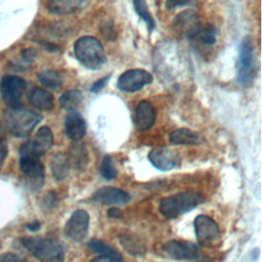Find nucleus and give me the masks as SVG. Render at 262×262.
I'll use <instances>...</instances> for the list:
<instances>
[{"mask_svg":"<svg viewBox=\"0 0 262 262\" xmlns=\"http://www.w3.org/2000/svg\"><path fill=\"white\" fill-rule=\"evenodd\" d=\"M41 120L40 115L21 106L9 108L3 116L5 128L13 136L20 138L29 136Z\"/></svg>","mask_w":262,"mask_h":262,"instance_id":"obj_1","label":"nucleus"},{"mask_svg":"<svg viewBox=\"0 0 262 262\" xmlns=\"http://www.w3.org/2000/svg\"><path fill=\"white\" fill-rule=\"evenodd\" d=\"M204 201V196L196 191L179 192L162 199L159 211L164 217L173 219L191 211L203 204Z\"/></svg>","mask_w":262,"mask_h":262,"instance_id":"obj_2","label":"nucleus"},{"mask_svg":"<svg viewBox=\"0 0 262 262\" xmlns=\"http://www.w3.org/2000/svg\"><path fill=\"white\" fill-rule=\"evenodd\" d=\"M74 53L79 62L90 70H98L106 61L102 44L92 36L78 39L74 45Z\"/></svg>","mask_w":262,"mask_h":262,"instance_id":"obj_3","label":"nucleus"},{"mask_svg":"<svg viewBox=\"0 0 262 262\" xmlns=\"http://www.w3.org/2000/svg\"><path fill=\"white\" fill-rule=\"evenodd\" d=\"M23 246L40 262H63L64 251L62 246L53 238L42 236H25Z\"/></svg>","mask_w":262,"mask_h":262,"instance_id":"obj_4","label":"nucleus"},{"mask_svg":"<svg viewBox=\"0 0 262 262\" xmlns=\"http://www.w3.org/2000/svg\"><path fill=\"white\" fill-rule=\"evenodd\" d=\"M237 68L238 82L244 86L251 85L257 74V63L253 42L250 37H246L241 44Z\"/></svg>","mask_w":262,"mask_h":262,"instance_id":"obj_5","label":"nucleus"},{"mask_svg":"<svg viewBox=\"0 0 262 262\" xmlns=\"http://www.w3.org/2000/svg\"><path fill=\"white\" fill-rule=\"evenodd\" d=\"M194 230L200 246L216 248L221 243V231L218 224L209 216L199 215L194 219Z\"/></svg>","mask_w":262,"mask_h":262,"instance_id":"obj_6","label":"nucleus"},{"mask_svg":"<svg viewBox=\"0 0 262 262\" xmlns=\"http://www.w3.org/2000/svg\"><path fill=\"white\" fill-rule=\"evenodd\" d=\"M53 139V134L50 128L43 126L37 131L32 139L20 145L19 155L40 159L52 147Z\"/></svg>","mask_w":262,"mask_h":262,"instance_id":"obj_7","label":"nucleus"},{"mask_svg":"<svg viewBox=\"0 0 262 262\" xmlns=\"http://www.w3.org/2000/svg\"><path fill=\"white\" fill-rule=\"evenodd\" d=\"M26 81L18 76H5L0 85L4 102L9 108L19 107L26 89Z\"/></svg>","mask_w":262,"mask_h":262,"instance_id":"obj_8","label":"nucleus"},{"mask_svg":"<svg viewBox=\"0 0 262 262\" xmlns=\"http://www.w3.org/2000/svg\"><path fill=\"white\" fill-rule=\"evenodd\" d=\"M152 82V76L142 69H131L120 75L117 86L124 92H136Z\"/></svg>","mask_w":262,"mask_h":262,"instance_id":"obj_9","label":"nucleus"},{"mask_svg":"<svg viewBox=\"0 0 262 262\" xmlns=\"http://www.w3.org/2000/svg\"><path fill=\"white\" fill-rule=\"evenodd\" d=\"M147 159L154 167L161 171H170L180 166L181 163L178 152L166 146L152 148L148 152Z\"/></svg>","mask_w":262,"mask_h":262,"instance_id":"obj_10","label":"nucleus"},{"mask_svg":"<svg viewBox=\"0 0 262 262\" xmlns=\"http://www.w3.org/2000/svg\"><path fill=\"white\" fill-rule=\"evenodd\" d=\"M89 215L85 210L78 209L73 212L64 225L66 235L75 242L83 241L88 232Z\"/></svg>","mask_w":262,"mask_h":262,"instance_id":"obj_11","label":"nucleus"},{"mask_svg":"<svg viewBox=\"0 0 262 262\" xmlns=\"http://www.w3.org/2000/svg\"><path fill=\"white\" fill-rule=\"evenodd\" d=\"M163 250L169 257L176 260H193L199 255L196 245L181 239H171L167 242L164 245Z\"/></svg>","mask_w":262,"mask_h":262,"instance_id":"obj_12","label":"nucleus"},{"mask_svg":"<svg viewBox=\"0 0 262 262\" xmlns=\"http://www.w3.org/2000/svg\"><path fill=\"white\" fill-rule=\"evenodd\" d=\"M175 30L185 36L187 39L194 40L201 28L198 14L193 10H184L180 12L174 20Z\"/></svg>","mask_w":262,"mask_h":262,"instance_id":"obj_13","label":"nucleus"},{"mask_svg":"<svg viewBox=\"0 0 262 262\" xmlns=\"http://www.w3.org/2000/svg\"><path fill=\"white\" fill-rule=\"evenodd\" d=\"M92 200L102 206L126 204L131 200V195L120 188L112 186H103L98 188L92 194Z\"/></svg>","mask_w":262,"mask_h":262,"instance_id":"obj_14","label":"nucleus"},{"mask_svg":"<svg viewBox=\"0 0 262 262\" xmlns=\"http://www.w3.org/2000/svg\"><path fill=\"white\" fill-rule=\"evenodd\" d=\"M156 121V110L148 100L140 101L135 110L134 123L138 130H148Z\"/></svg>","mask_w":262,"mask_h":262,"instance_id":"obj_15","label":"nucleus"},{"mask_svg":"<svg viewBox=\"0 0 262 262\" xmlns=\"http://www.w3.org/2000/svg\"><path fill=\"white\" fill-rule=\"evenodd\" d=\"M86 122L77 112H71L64 119V132L73 141H79L86 134Z\"/></svg>","mask_w":262,"mask_h":262,"instance_id":"obj_16","label":"nucleus"},{"mask_svg":"<svg viewBox=\"0 0 262 262\" xmlns=\"http://www.w3.org/2000/svg\"><path fill=\"white\" fill-rule=\"evenodd\" d=\"M88 0H49L47 7L51 13L57 15H69L83 9Z\"/></svg>","mask_w":262,"mask_h":262,"instance_id":"obj_17","label":"nucleus"},{"mask_svg":"<svg viewBox=\"0 0 262 262\" xmlns=\"http://www.w3.org/2000/svg\"><path fill=\"white\" fill-rule=\"evenodd\" d=\"M19 168L23 174L32 180L42 181L44 178V166L38 158L20 156Z\"/></svg>","mask_w":262,"mask_h":262,"instance_id":"obj_18","label":"nucleus"},{"mask_svg":"<svg viewBox=\"0 0 262 262\" xmlns=\"http://www.w3.org/2000/svg\"><path fill=\"white\" fill-rule=\"evenodd\" d=\"M169 141L176 145H199L203 143L205 139L199 132L187 128H180L170 133Z\"/></svg>","mask_w":262,"mask_h":262,"instance_id":"obj_19","label":"nucleus"},{"mask_svg":"<svg viewBox=\"0 0 262 262\" xmlns=\"http://www.w3.org/2000/svg\"><path fill=\"white\" fill-rule=\"evenodd\" d=\"M119 241L124 250L132 256H143L146 253L144 242L135 233L125 231L119 235Z\"/></svg>","mask_w":262,"mask_h":262,"instance_id":"obj_20","label":"nucleus"},{"mask_svg":"<svg viewBox=\"0 0 262 262\" xmlns=\"http://www.w3.org/2000/svg\"><path fill=\"white\" fill-rule=\"evenodd\" d=\"M29 101L40 111H51L54 107L53 95L42 88H34L29 94Z\"/></svg>","mask_w":262,"mask_h":262,"instance_id":"obj_21","label":"nucleus"},{"mask_svg":"<svg viewBox=\"0 0 262 262\" xmlns=\"http://www.w3.org/2000/svg\"><path fill=\"white\" fill-rule=\"evenodd\" d=\"M71 167L72 165L70 162L69 155L64 152H58L54 155L50 163L52 176L57 181H61L68 177V175L70 174Z\"/></svg>","mask_w":262,"mask_h":262,"instance_id":"obj_22","label":"nucleus"},{"mask_svg":"<svg viewBox=\"0 0 262 262\" xmlns=\"http://www.w3.org/2000/svg\"><path fill=\"white\" fill-rule=\"evenodd\" d=\"M37 78L39 82L49 89H57L62 85L63 78L55 70H44L38 73Z\"/></svg>","mask_w":262,"mask_h":262,"instance_id":"obj_23","label":"nucleus"},{"mask_svg":"<svg viewBox=\"0 0 262 262\" xmlns=\"http://www.w3.org/2000/svg\"><path fill=\"white\" fill-rule=\"evenodd\" d=\"M82 99H83L82 92L77 89H72V90L66 91L59 97V104L66 111L75 112V110H77L81 104Z\"/></svg>","mask_w":262,"mask_h":262,"instance_id":"obj_24","label":"nucleus"},{"mask_svg":"<svg viewBox=\"0 0 262 262\" xmlns=\"http://www.w3.org/2000/svg\"><path fill=\"white\" fill-rule=\"evenodd\" d=\"M87 247L94 253L98 254L99 256H110V257L122 259V256L119 254L118 251H116L108 244H106L101 239L92 238L87 243Z\"/></svg>","mask_w":262,"mask_h":262,"instance_id":"obj_25","label":"nucleus"},{"mask_svg":"<svg viewBox=\"0 0 262 262\" xmlns=\"http://www.w3.org/2000/svg\"><path fill=\"white\" fill-rule=\"evenodd\" d=\"M133 6L138 16L145 21L149 32H151L156 28V23L151 13L148 10L145 0H133Z\"/></svg>","mask_w":262,"mask_h":262,"instance_id":"obj_26","label":"nucleus"},{"mask_svg":"<svg viewBox=\"0 0 262 262\" xmlns=\"http://www.w3.org/2000/svg\"><path fill=\"white\" fill-rule=\"evenodd\" d=\"M217 31L213 25H206L204 27L201 26L195 39H199L205 45H213L216 42Z\"/></svg>","mask_w":262,"mask_h":262,"instance_id":"obj_27","label":"nucleus"},{"mask_svg":"<svg viewBox=\"0 0 262 262\" xmlns=\"http://www.w3.org/2000/svg\"><path fill=\"white\" fill-rule=\"evenodd\" d=\"M100 175L106 179V180H112L115 179L118 175V171L115 167L114 160L111 156H104L101 163H100V168H99Z\"/></svg>","mask_w":262,"mask_h":262,"instance_id":"obj_28","label":"nucleus"},{"mask_svg":"<svg viewBox=\"0 0 262 262\" xmlns=\"http://www.w3.org/2000/svg\"><path fill=\"white\" fill-rule=\"evenodd\" d=\"M71 165H75L77 168L82 169L87 163V152L82 145L73 146L71 156H69Z\"/></svg>","mask_w":262,"mask_h":262,"instance_id":"obj_29","label":"nucleus"},{"mask_svg":"<svg viewBox=\"0 0 262 262\" xmlns=\"http://www.w3.org/2000/svg\"><path fill=\"white\" fill-rule=\"evenodd\" d=\"M8 154V142L5 129L0 126V169L3 166Z\"/></svg>","mask_w":262,"mask_h":262,"instance_id":"obj_30","label":"nucleus"},{"mask_svg":"<svg viewBox=\"0 0 262 262\" xmlns=\"http://www.w3.org/2000/svg\"><path fill=\"white\" fill-rule=\"evenodd\" d=\"M0 262H27L23 257L14 254V253H3L0 254Z\"/></svg>","mask_w":262,"mask_h":262,"instance_id":"obj_31","label":"nucleus"},{"mask_svg":"<svg viewBox=\"0 0 262 262\" xmlns=\"http://www.w3.org/2000/svg\"><path fill=\"white\" fill-rule=\"evenodd\" d=\"M110 78H111V75L105 76V77L97 80L96 82H94V84L90 87V91L96 93V92H99L100 90H102L104 88V86L107 84V81L110 80Z\"/></svg>","mask_w":262,"mask_h":262,"instance_id":"obj_32","label":"nucleus"},{"mask_svg":"<svg viewBox=\"0 0 262 262\" xmlns=\"http://www.w3.org/2000/svg\"><path fill=\"white\" fill-rule=\"evenodd\" d=\"M192 0H166L167 9H174L176 7L184 6L191 3Z\"/></svg>","mask_w":262,"mask_h":262,"instance_id":"obj_33","label":"nucleus"},{"mask_svg":"<svg viewBox=\"0 0 262 262\" xmlns=\"http://www.w3.org/2000/svg\"><path fill=\"white\" fill-rule=\"evenodd\" d=\"M36 55H37V52H36V50L33 49V48H27V49H25V50L21 51V58H23L26 62H29V63L32 62V61L35 59Z\"/></svg>","mask_w":262,"mask_h":262,"instance_id":"obj_34","label":"nucleus"},{"mask_svg":"<svg viewBox=\"0 0 262 262\" xmlns=\"http://www.w3.org/2000/svg\"><path fill=\"white\" fill-rule=\"evenodd\" d=\"M89 262H123V259L110 257V256H97L93 259H91Z\"/></svg>","mask_w":262,"mask_h":262,"instance_id":"obj_35","label":"nucleus"},{"mask_svg":"<svg viewBox=\"0 0 262 262\" xmlns=\"http://www.w3.org/2000/svg\"><path fill=\"white\" fill-rule=\"evenodd\" d=\"M104 28L101 29V34L108 40H113L115 38V34H114V30H113V26L112 25H105L103 26Z\"/></svg>","mask_w":262,"mask_h":262,"instance_id":"obj_36","label":"nucleus"},{"mask_svg":"<svg viewBox=\"0 0 262 262\" xmlns=\"http://www.w3.org/2000/svg\"><path fill=\"white\" fill-rule=\"evenodd\" d=\"M107 215H108V217H111V218L119 219V218H121V217L123 216V213H122V211H121L119 208H117V207H113V208L108 209V211H107Z\"/></svg>","mask_w":262,"mask_h":262,"instance_id":"obj_37","label":"nucleus"},{"mask_svg":"<svg viewBox=\"0 0 262 262\" xmlns=\"http://www.w3.org/2000/svg\"><path fill=\"white\" fill-rule=\"evenodd\" d=\"M40 226H41V224L37 220H34V221H32V222L27 224V228L29 230H31V231H37L40 228Z\"/></svg>","mask_w":262,"mask_h":262,"instance_id":"obj_38","label":"nucleus"}]
</instances>
